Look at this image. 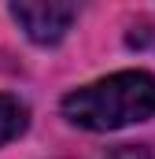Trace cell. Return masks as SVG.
I'll return each instance as SVG.
<instances>
[{
	"instance_id": "6da1fadb",
	"label": "cell",
	"mask_w": 155,
	"mask_h": 159,
	"mask_svg": "<svg viewBox=\"0 0 155 159\" xmlns=\"http://www.w3.org/2000/svg\"><path fill=\"white\" fill-rule=\"evenodd\" d=\"M155 115V78L148 70H118L63 96V119L78 129L107 133Z\"/></svg>"
},
{
	"instance_id": "7a4b0ae2",
	"label": "cell",
	"mask_w": 155,
	"mask_h": 159,
	"mask_svg": "<svg viewBox=\"0 0 155 159\" xmlns=\"http://www.w3.org/2000/svg\"><path fill=\"white\" fill-rule=\"evenodd\" d=\"M11 19L26 30L30 41L59 44L67 37V30L74 26L78 7L74 4H59V0H15L11 4Z\"/></svg>"
},
{
	"instance_id": "3957f363",
	"label": "cell",
	"mask_w": 155,
	"mask_h": 159,
	"mask_svg": "<svg viewBox=\"0 0 155 159\" xmlns=\"http://www.w3.org/2000/svg\"><path fill=\"white\" fill-rule=\"evenodd\" d=\"M26 122H30L26 104H22L19 96H4V93H0V148L26 133Z\"/></svg>"
}]
</instances>
